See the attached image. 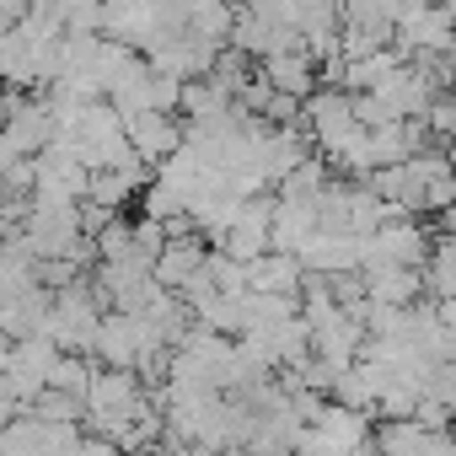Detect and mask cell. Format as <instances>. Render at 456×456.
I'll use <instances>...</instances> for the list:
<instances>
[{"mask_svg":"<svg viewBox=\"0 0 456 456\" xmlns=\"http://www.w3.org/2000/svg\"><path fill=\"white\" fill-rule=\"evenodd\" d=\"M124 134H129V151H134L140 161H161V156H172V151L183 145L177 124H172L167 113H156V108H145V113H124Z\"/></svg>","mask_w":456,"mask_h":456,"instance_id":"1","label":"cell"},{"mask_svg":"<svg viewBox=\"0 0 456 456\" xmlns=\"http://www.w3.org/2000/svg\"><path fill=\"white\" fill-rule=\"evenodd\" d=\"M445 167H451V172H456V140H451V145H445Z\"/></svg>","mask_w":456,"mask_h":456,"instance_id":"2","label":"cell"}]
</instances>
